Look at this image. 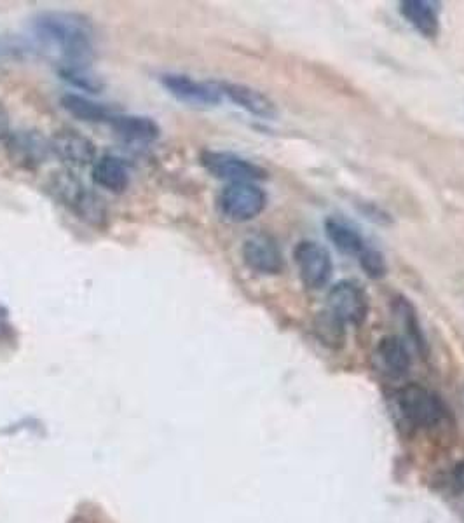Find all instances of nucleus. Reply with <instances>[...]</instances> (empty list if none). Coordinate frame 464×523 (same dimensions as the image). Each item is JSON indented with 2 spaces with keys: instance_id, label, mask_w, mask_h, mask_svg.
<instances>
[{
  "instance_id": "a211bd4d",
  "label": "nucleus",
  "mask_w": 464,
  "mask_h": 523,
  "mask_svg": "<svg viewBox=\"0 0 464 523\" xmlns=\"http://www.w3.org/2000/svg\"><path fill=\"white\" fill-rule=\"evenodd\" d=\"M63 109L69 112L70 116L77 117L86 123H105L114 116L112 110L107 109L103 103H96L89 100L86 96L67 93L62 96Z\"/></svg>"
},
{
  "instance_id": "b1692460",
  "label": "nucleus",
  "mask_w": 464,
  "mask_h": 523,
  "mask_svg": "<svg viewBox=\"0 0 464 523\" xmlns=\"http://www.w3.org/2000/svg\"><path fill=\"white\" fill-rule=\"evenodd\" d=\"M452 478H454V483L458 485L459 489L464 490V461L456 464V468L452 471Z\"/></svg>"
},
{
  "instance_id": "f03ea898",
  "label": "nucleus",
  "mask_w": 464,
  "mask_h": 523,
  "mask_svg": "<svg viewBox=\"0 0 464 523\" xmlns=\"http://www.w3.org/2000/svg\"><path fill=\"white\" fill-rule=\"evenodd\" d=\"M395 408L400 419L412 429L437 428L449 419L444 400L421 384H407L396 391Z\"/></svg>"
},
{
  "instance_id": "2eb2a0df",
  "label": "nucleus",
  "mask_w": 464,
  "mask_h": 523,
  "mask_svg": "<svg viewBox=\"0 0 464 523\" xmlns=\"http://www.w3.org/2000/svg\"><path fill=\"white\" fill-rule=\"evenodd\" d=\"M110 128L121 140L130 143H151L159 138V126L151 117L114 114L110 117Z\"/></svg>"
},
{
  "instance_id": "1a4fd4ad",
  "label": "nucleus",
  "mask_w": 464,
  "mask_h": 523,
  "mask_svg": "<svg viewBox=\"0 0 464 523\" xmlns=\"http://www.w3.org/2000/svg\"><path fill=\"white\" fill-rule=\"evenodd\" d=\"M55 189L58 196L62 197L63 201L84 220H88L91 224H98L105 218L102 199L95 196L93 192L86 191V187L79 184L77 178L70 177V173L58 178Z\"/></svg>"
},
{
  "instance_id": "dca6fc26",
  "label": "nucleus",
  "mask_w": 464,
  "mask_h": 523,
  "mask_svg": "<svg viewBox=\"0 0 464 523\" xmlns=\"http://www.w3.org/2000/svg\"><path fill=\"white\" fill-rule=\"evenodd\" d=\"M93 180L98 187L121 194L130 185V171L123 159L116 156H103L95 161Z\"/></svg>"
},
{
  "instance_id": "6ab92c4d",
  "label": "nucleus",
  "mask_w": 464,
  "mask_h": 523,
  "mask_svg": "<svg viewBox=\"0 0 464 523\" xmlns=\"http://www.w3.org/2000/svg\"><path fill=\"white\" fill-rule=\"evenodd\" d=\"M314 333L323 346L341 349L346 342V323L332 311H321L314 320Z\"/></svg>"
},
{
  "instance_id": "aec40b11",
  "label": "nucleus",
  "mask_w": 464,
  "mask_h": 523,
  "mask_svg": "<svg viewBox=\"0 0 464 523\" xmlns=\"http://www.w3.org/2000/svg\"><path fill=\"white\" fill-rule=\"evenodd\" d=\"M393 306H395L396 313L402 316L403 325H405V330L409 333L410 340L419 347V351H423L426 342H424L423 330H421V325H419V320H417L414 307H412L409 300L403 299V297H398Z\"/></svg>"
},
{
  "instance_id": "20e7f679",
  "label": "nucleus",
  "mask_w": 464,
  "mask_h": 523,
  "mask_svg": "<svg viewBox=\"0 0 464 523\" xmlns=\"http://www.w3.org/2000/svg\"><path fill=\"white\" fill-rule=\"evenodd\" d=\"M201 164L210 175L220 180H227L231 184H241V182L255 184L267 177V171L262 166L232 152L205 150L201 154Z\"/></svg>"
},
{
  "instance_id": "ddd939ff",
  "label": "nucleus",
  "mask_w": 464,
  "mask_h": 523,
  "mask_svg": "<svg viewBox=\"0 0 464 523\" xmlns=\"http://www.w3.org/2000/svg\"><path fill=\"white\" fill-rule=\"evenodd\" d=\"M219 84L222 95L227 96L232 103H236L238 107L245 109L253 116L273 119L278 114L276 105L257 89L245 86V84H234V82H219Z\"/></svg>"
},
{
  "instance_id": "39448f33",
  "label": "nucleus",
  "mask_w": 464,
  "mask_h": 523,
  "mask_svg": "<svg viewBox=\"0 0 464 523\" xmlns=\"http://www.w3.org/2000/svg\"><path fill=\"white\" fill-rule=\"evenodd\" d=\"M294 260L302 283L309 290H321L330 283L334 262L325 246L316 241H301L294 248Z\"/></svg>"
},
{
  "instance_id": "9b49d317",
  "label": "nucleus",
  "mask_w": 464,
  "mask_h": 523,
  "mask_svg": "<svg viewBox=\"0 0 464 523\" xmlns=\"http://www.w3.org/2000/svg\"><path fill=\"white\" fill-rule=\"evenodd\" d=\"M374 361H376L377 370L391 379H402L409 374L410 367H412L409 347L405 346V342L395 335H388L379 340L376 353H374Z\"/></svg>"
},
{
  "instance_id": "f3484780",
  "label": "nucleus",
  "mask_w": 464,
  "mask_h": 523,
  "mask_svg": "<svg viewBox=\"0 0 464 523\" xmlns=\"http://www.w3.org/2000/svg\"><path fill=\"white\" fill-rule=\"evenodd\" d=\"M325 232H327L328 239L332 241V245L349 257H360L363 250L369 246L363 238L362 232L341 218H327Z\"/></svg>"
},
{
  "instance_id": "5701e85b",
  "label": "nucleus",
  "mask_w": 464,
  "mask_h": 523,
  "mask_svg": "<svg viewBox=\"0 0 464 523\" xmlns=\"http://www.w3.org/2000/svg\"><path fill=\"white\" fill-rule=\"evenodd\" d=\"M11 135V117L6 107L0 103V140H7Z\"/></svg>"
},
{
  "instance_id": "4be33fe9",
  "label": "nucleus",
  "mask_w": 464,
  "mask_h": 523,
  "mask_svg": "<svg viewBox=\"0 0 464 523\" xmlns=\"http://www.w3.org/2000/svg\"><path fill=\"white\" fill-rule=\"evenodd\" d=\"M358 262H360L363 271H365V274H367L369 278L381 279L384 278L386 272H388V264H386V260H384L383 253L376 250V248H372V246H367V248L363 250L362 255L358 257Z\"/></svg>"
},
{
  "instance_id": "7ed1b4c3",
  "label": "nucleus",
  "mask_w": 464,
  "mask_h": 523,
  "mask_svg": "<svg viewBox=\"0 0 464 523\" xmlns=\"http://www.w3.org/2000/svg\"><path fill=\"white\" fill-rule=\"evenodd\" d=\"M267 194L253 182L229 184L219 196V210L231 222H250L266 210Z\"/></svg>"
},
{
  "instance_id": "4468645a",
  "label": "nucleus",
  "mask_w": 464,
  "mask_h": 523,
  "mask_svg": "<svg viewBox=\"0 0 464 523\" xmlns=\"http://www.w3.org/2000/svg\"><path fill=\"white\" fill-rule=\"evenodd\" d=\"M403 18L426 39H437L440 34V9L430 0H403L400 4Z\"/></svg>"
},
{
  "instance_id": "0eeeda50",
  "label": "nucleus",
  "mask_w": 464,
  "mask_h": 523,
  "mask_svg": "<svg viewBox=\"0 0 464 523\" xmlns=\"http://www.w3.org/2000/svg\"><path fill=\"white\" fill-rule=\"evenodd\" d=\"M7 157L23 170H37L53 154L51 142L37 131H14L7 136Z\"/></svg>"
},
{
  "instance_id": "f257e3e1",
  "label": "nucleus",
  "mask_w": 464,
  "mask_h": 523,
  "mask_svg": "<svg viewBox=\"0 0 464 523\" xmlns=\"http://www.w3.org/2000/svg\"><path fill=\"white\" fill-rule=\"evenodd\" d=\"M34 34L44 48L56 53L62 68L89 67L95 55L93 27L81 14H39L34 21Z\"/></svg>"
},
{
  "instance_id": "f8f14e48",
  "label": "nucleus",
  "mask_w": 464,
  "mask_h": 523,
  "mask_svg": "<svg viewBox=\"0 0 464 523\" xmlns=\"http://www.w3.org/2000/svg\"><path fill=\"white\" fill-rule=\"evenodd\" d=\"M51 150L56 157L72 166H88L96 159L93 142L74 130L58 131L51 140Z\"/></svg>"
},
{
  "instance_id": "423d86ee",
  "label": "nucleus",
  "mask_w": 464,
  "mask_h": 523,
  "mask_svg": "<svg viewBox=\"0 0 464 523\" xmlns=\"http://www.w3.org/2000/svg\"><path fill=\"white\" fill-rule=\"evenodd\" d=\"M328 311L339 316L346 325H362L369 316V297L355 281L335 283L327 297Z\"/></svg>"
},
{
  "instance_id": "9d476101",
  "label": "nucleus",
  "mask_w": 464,
  "mask_h": 523,
  "mask_svg": "<svg viewBox=\"0 0 464 523\" xmlns=\"http://www.w3.org/2000/svg\"><path fill=\"white\" fill-rule=\"evenodd\" d=\"M243 260L259 274H280L285 267L280 246L267 234H253L243 243Z\"/></svg>"
},
{
  "instance_id": "6e6552de",
  "label": "nucleus",
  "mask_w": 464,
  "mask_h": 523,
  "mask_svg": "<svg viewBox=\"0 0 464 523\" xmlns=\"http://www.w3.org/2000/svg\"><path fill=\"white\" fill-rule=\"evenodd\" d=\"M161 84L177 100L191 105H219L224 98L219 82L196 81L185 74L161 75Z\"/></svg>"
},
{
  "instance_id": "412c9836",
  "label": "nucleus",
  "mask_w": 464,
  "mask_h": 523,
  "mask_svg": "<svg viewBox=\"0 0 464 523\" xmlns=\"http://www.w3.org/2000/svg\"><path fill=\"white\" fill-rule=\"evenodd\" d=\"M60 74L65 81L72 82L74 86L84 89V91H89V93L102 91L103 82L100 81L98 75L91 74L89 67L60 68Z\"/></svg>"
}]
</instances>
